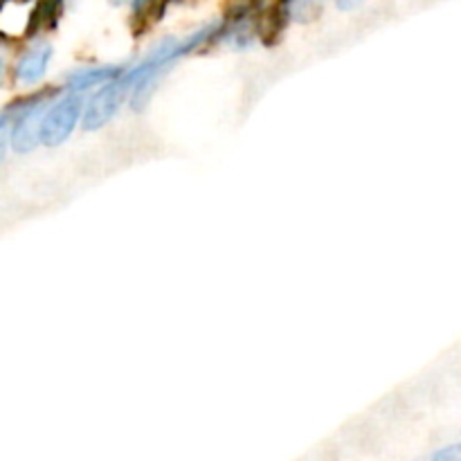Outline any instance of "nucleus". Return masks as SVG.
I'll list each match as a JSON object with an SVG mask.
<instances>
[{
  "instance_id": "obj_1",
  "label": "nucleus",
  "mask_w": 461,
  "mask_h": 461,
  "mask_svg": "<svg viewBox=\"0 0 461 461\" xmlns=\"http://www.w3.org/2000/svg\"><path fill=\"white\" fill-rule=\"evenodd\" d=\"M86 106L81 93H68L63 95L59 102H54L52 106L45 111L43 124H41V144L45 147H57L63 140L70 138V133L75 131L77 122L84 117Z\"/></svg>"
},
{
  "instance_id": "obj_2",
  "label": "nucleus",
  "mask_w": 461,
  "mask_h": 461,
  "mask_svg": "<svg viewBox=\"0 0 461 461\" xmlns=\"http://www.w3.org/2000/svg\"><path fill=\"white\" fill-rule=\"evenodd\" d=\"M135 88V81L131 79L129 72L120 77V79L111 81V84L102 86L93 97L86 104L84 113V126L86 129H102L108 120L115 117V113L120 111V106L124 104L126 95Z\"/></svg>"
},
{
  "instance_id": "obj_3",
  "label": "nucleus",
  "mask_w": 461,
  "mask_h": 461,
  "mask_svg": "<svg viewBox=\"0 0 461 461\" xmlns=\"http://www.w3.org/2000/svg\"><path fill=\"white\" fill-rule=\"evenodd\" d=\"M50 59H52V48H50L48 43L32 45V48L23 54L21 61H18L16 79L25 86L36 84V81L45 75V70H48Z\"/></svg>"
},
{
  "instance_id": "obj_4",
  "label": "nucleus",
  "mask_w": 461,
  "mask_h": 461,
  "mask_svg": "<svg viewBox=\"0 0 461 461\" xmlns=\"http://www.w3.org/2000/svg\"><path fill=\"white\" fill-rule=\"evenodd\" d=\"M122 72L120 68H95V70H84L77 72V75L70 77V88L72 93H81L86 88H93L97 84H111V81L120 79Z\"/></svg>"
},
{
  "instance_id": "obj_5",
  "label": "nucleus",
  "mask_w": 461,
  "mask_h": 461,
  "mask_svg": "<svg viewBox=\"0 0 461 461\" xmlns=\"http://www.w3.org/2000/svg\"><path fill=\"white\" fill-rule=\"evenodd\" d=\"M432 461H461V444L441 448L432 455Z\"/></svg>"
}]
</instances>
